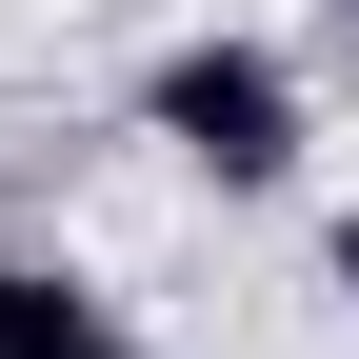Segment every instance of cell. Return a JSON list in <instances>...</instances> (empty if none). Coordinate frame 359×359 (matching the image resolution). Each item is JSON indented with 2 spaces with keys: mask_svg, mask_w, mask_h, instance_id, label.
Instances as JSON below:
<instances>
[{
  "mask_svg": "<svg viewBox=\"0 0 359 359\" xmlns=\"http://www.w3.org/2000/svg\"><path fill=\"white\" fill-rule=\"evenodd\" d=\"M140 140L180 160V180H219V200H280L299 180V60L280 40H160V80H140Z\"/></svg>",
  "mask_w": 359,
  "mask_h": 359,
  "instance_id": "cell-1",
  "label": "cell"
},
{
  "mask_svg": "<svg viewBox=\"0 0 359 359\" xmlns=\"http://www.w3.org/2000/svg\"><path fill=\"white\" fill-rule=\"evenodd\" d=\"M0 359H140V339H120V299H100V280L0 259Z\"/></svg>",
  "mask_w": 359,
  "mask_h": 359,
  "instance_id": "cell-2",
  "label": "cell"
},
{
  "mask_svg": "<svg viewBox=\"0 0 359 359\" xmlns=\"http://www.w3.org/2000/svg\"><path fill=\"white\" fill-rule=\"evenodd\" d=\"M320 280H339V299H359V200H339V240H320Z\"/></svg>",
  "mask_w": 359,
  "mask_h": 359,
  "instance_id": "cell-3",
  "label": "cell"
},
{
  "mask_svg": "<svg viewBox=\"0 0 359 359\" xmlns=\"http://www.w3.org/2000/svg\"><path fill=\"white\" fill-rule=\"evenodd\" d=\"M339 60H359V0H339Z\"/></svg>",
  "mask_w": 359,
  "mask_h": 359,
  "instance_id": "cell-4",
  "label": "cell"
}]
</instances>
